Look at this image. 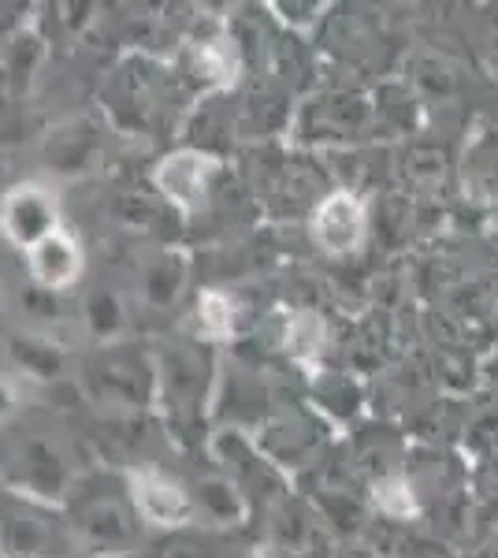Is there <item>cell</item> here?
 <instances>
[{"label":"cell","instance_id":"obj_8","mask_svg":"<svg viewBox=\"0 0 498 558\" xmlns=\"http://www.w3.org/2000/svg\"><path fill=\"white\" fill-rule=\"evenodd\" d=\"M376 507L391 518H405V514H413L416 502H413V492L405 488L402 481H387L376 488Z\"/></svg>","mask_w":498,"mask_h":558},{"label":"cell","instance_id":"obj_2","mask_svg":"<svg viewBox=\"0 0 498 558\" xmlns=\"http://www.w3.org/2000/svg\"><path fill=\"white\" fill-rule=\"evenodd\" d=\"M309 231L324 254L347 257L361 246V239H365V205H361L357 194L335 191L316 205Z\"/></svg>","mask_w":498,"mask_h":558},{"label":"cell","instance_id":"obj_6","mask_svg":"<svg viewBox=\"0 0 498 558\" xmlns=\"http://www.w3.org/2000/svg\"><path fill=\"white\" fill-rule=\"evenodd\" d=\"M287 350L297 357V362H313L324 350V320L313 317V313H302V317L291 320L287 328Z\"/></svg>","mask_w":498,"mask_h":558},{"label":"cell","instance_id":"obj_1","mask_svg":"<svg viewBox=\"0 0 498 558\" xmlns=\"http://www.w3.org/2000/svg\"><path fill=\"white\" fill-rule=\"evenodd\" d=\"M0 228L12 239V246H20L31 254L38 242L60 231V205L52 191H45L38 183H23L15 191H8L4 205H0Z\"/></svg>","mask_w":498,"mask_h":558},{"label":"cell","instance_id":"obj_7","mask_svg":"<svg viewBox=\"0 0 498 558\" xmlns=\"http://www.w3.org/2000/svg\"><path fill=\"white\" fill-rule=\"evenodd\" d=\"M197 317H202V331L208 339H228L234 331L231 299L220 291H202V299H197Z\"/></svg>","mask_w":498,"mask_h":558},{"label":"cell","instance_id":"obj_4","mask_svg":"<svg viewBox=\"0 0 498 558\" xmlns=\"http://www.w3.org/2000/svg\"><path fill=\"white\" fill-rule=\"evenodd\" d=\"M216 175V160L208 153L197 149H179L157 165V186L171 205H179L183 213H197L205 205L208 179Z\"/></svg>","mask_w":498,"mask_h":558},{"label":"cell","instance_id":"obj_5","mask_svg":"<svg viewBox=\"0 0 498 558\" xmlns=\"http://www.w3.org/2000/svg\"><path fill=\"white\" fill-rule=\"evenodd\" d=\"M31 260V276L38 279L41 287H52V291H68V287L78 283V276H83V250H78L75 235H68V231H57V235H49L45 242L26 254Z\"/></svg>","mask_w":498,"mask_h":558},{"label":"cell","instance_id":"obj_3","mask_svg":"<svg viewBox=\"0 0 498 558\" xmlns=\"http://www.w3.org/2000/svg\"><path fill=\"white\" fill-rule=\"evenodd\" d=\"M131 481V499L138 507L142 521L157 529H175V525H186L190 514H194V502L190 495L183 492V484L171 481L168 473L160 470H131L126 473Z\"/></svg>","mask_w":498,"mask_h":558}]
</instances>
